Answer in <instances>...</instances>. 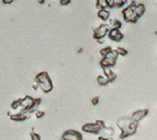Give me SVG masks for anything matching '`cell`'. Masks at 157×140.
I'll list each match as a JSON object with an SVG mask.
<instances>
[{
  "label": "cell",
  "mask_w": 157,
  "mask_h": 140,
  "mask_svg": "<svg viewBox=\"0 0 157 140\" xmlns=\"http://www.w3.org/2000/svg\"><path fill=\"white\" fill-rule=\"evenodd\" d=\"M117 124H118V127L121 129V139H124L128 136L134 135L137 130V127H139V124L134 123L131 120V117H121L118 120Z\"/></svg>",
  "instance_id": "obj_1"
},
{
  "label": "cell",
  "mask_w": 157,
  "mask_h": 140,
  "mask_svg": "<svg viewBox=\"0 0 157 140\" xmlns=\"http://www.w3.org/2000/svg\"><path fill=\"white\" fill-rule=\"evenodd\" d=\"M35 83L37 84L41 90L44 92V93H50L51 91L53 90V82L52 79H51L50 75L46 72V71H42V72L37 73L35 76Z\"/></svg>",
  "instance_id": "obj_2"
},
{
  "label": "cell",
  "mask_w": 157,
  "mask_h": 140,
  "mask_svg": "<svg viewBox=\"0 0 157 140\" xmlns=\"http://www.w3.org/2000/svg\"><path fill=\"white\" fill-rule=\"evenodd\" d=\"M136 5H137L136 1H132L128 7H125V8L122 10V16H123L124 21H126L128 23H136V22L139 21V19H137V17H136V14H135Z\"/></svg>",
  "instance_id": "obj_3"
},
{
  "label": "cell",
  "mask_w": 157,
  "mask_h": 140,
  "mask_svg": "<svg viewBox=\"0 0 157 140\" xmlns=\"http://www.w3.org/2000/svg\"><path fill=\"white\" fill-rule=\"evenodd\" d=\"M105 127V122L102 120H97L94 123H88V124H85L82 126V131L88 132V134H94V135H98L101 132V130Z\"/></svg>",
  "instance_id": "obj_4"
},
{
  "label": "cell",
  "mask_w": 157,
  "mask_h": 140,
  "mask_svg": "<svg viewBox=\"0 0 157 140\" xmlns=\"http://www.w3.org/2000/svg\"><path fill=\"white\" fill-rule=\"evenodd\" d=\"M118 53L117 50H112L111 53L105 56V57H102L101 61H100V66H101L103 69L105 68H112L113 66L115 65V62H117V59H118Z\"/></svg>",
  "instance_id": "obj_5"
},
{
  "label": "cell",
  "mask_w": 157,
  "mask_h": 140,
  "mask_svg": "<svg viewBox=\"0 0 157 140\" xmlns=\"http://www.w3.org/2000/svg\"><path fill=\"white\" fill-rule=\"evenodd\" d=\"M109 31H110L109 30V25L101 24V25H99L98 28H96L94 30V39H96L97 41L98 39H103L105 35H108Z\"/></svg>",
  "instance_id": "obj_6"
},
{
  "label": "cell",
  "mask_w": 157,
  "mask_h": 140,
  "mask_svg": "<svg viewBox=\"0 0 157 140\" xmlns=\"http://www.w3.org/2000/svg\"><path fill=\"white\" fill-rule=\"evenodd\" d=\"M60 140H82V136L79 131H76L74 129H69L66 130L64 132L62 137H60Z\"/></svg>",
  "instance_id": "obj_7"
},
{
  "label": "cell",
  "mask_w": 157,
  "mask_h": 140,
  "mask_svg": "<svg viewBox=\"0 0 157 140\" xmlns=\"http://www.w3.org/2000/svg\"><path fill=\"white\" fill-rule=\"evenodd\" d=\"M34 102H35V99H33L32 96H24L23 99H21V109H20V112H28L29 113L30 109L33 106Z\"/></svg>",
  "instance_id": "obj_8"
},
{
  "label": "cell",
  "mask_w": 157,
  "mask_h": 140,
  "mask_svg": "<svg viewBox=\"0 0 157 140\" xmlns=\"http://www.w3.org/2000/svg\"><path fill=\"white\" fill-rule=\"evenodd\" d=\"M147 114H148V109H139V111H135L133 114L131 115V120H133L134 123H137V124H139V122H141Z\"/></svg>",
  "instance_id": "obj_9"
},
{
  "label": "cell",
  "mask_w": 157,
  "mask_h": 140,
  "mask_svg": "<svg viewBox=\"0 0 157 140\" xmlns=\"http://www.w3.org/2000/svg\"><path fill=\"white\" fill-rule=\"evenodd\" d=\"M10 120H16V122H23V120L30 118V114L28 112H18L16 114H10Z\"/></svg>",
  "instance_id": "obj_10"
},
{
  "label": "cell",
  "mask_w": 157,
  "mask_h": 140,
  "mask_svg": "<svg viewBox=\"0 0 157 140\" xmlns=\"http://www.w3.org/2000/svg\"><path fill=\"white\" fill-rule=\"evenodd\" d=\"M108 36L113 42H120L123 39V34L121 33V31L118 29H111L108 33Z\"/></svg>",
  "instance_id": "obj_11"
},
{
  "label": "cell",
  "mask_w": 157,
  "mask_h": 140,
  "mask_svg": "<svg viewBox=\"0 0 157 140\" xmlns=\"http://www.w3.org/2000/svg\"><path fill=\"white\" fill-rule=\"evenodd\" d=\"M108 8H122L126 3L125 0H107Z\"/></svg>",
  "instance_id": "obj_12"
},
{
  "label": "cell",
  "mask_w": 157,
  "mask_h": 140,
  "mask_svg": "<svg viewBox=\"0 0 157 140\" xmlns=\"http://www.w3.org/2000/svg\"><path fill=\"white\" fill-rule=\"evenodd\" d=\"M103 72H105V76L107 77L108 80L110 81V82H113V81L117 79V75H115V72L111 68H105V69H103Z\"/></svg>",
  "instance_id": "obj_13"
},
{
  "label": "cell",
  "mask_w": 157,
  "mask_h": 140,
  "mask_svg": "<svg viewBox=\"0 0 157 140\" xmlns=\"http://www.w3.org/2000/svg\"><path fill=\"white\" fill-rule=\"evenodd\" d=\"M98 18L101 19L102 21H108L110 18V11L108 9H102L98 11Z\"/></svg>",
  "instance_id": "obj_14"
},
{
  "label": "cell",
  "mask_w": 157,
  "mask_h": 140,
  "mask_svg": "<svg viewBox=\"0 0 157 140\" xmlns=\"http://www.w3.org/2000/svg\"><path fill=\"white\" fill-rule=\"evenodd\" d=\"M144 13H145V6L143 5V3L137 2V5L135 6V14H136V17H137V19L141 18Z\"/></svg>",
  "instance_id": "obj_15"
},
{
  "label": "cell",
  "mask_w": 157,
  "mask_h": 140,
  "mask_svg": "<svg viewBox=\"0 0 157 140\" xmlns=\"http://www.w3.org/2000/svg\"><path fill=\"white\" fill-rule=\"evenodd\" d=\"M97 82H98V84H99V86H103V87H105V86H107V84L110 82V81L108 80V78L105 77V75H103V76L101 75V76H98Z\"/></svg>",
  "instance_id": "obj_16"
},
{
  "label": "cell",
  "mask_w": 157,
  "mask_h": 140,
  "mask_svg": "<svg viewBox=\"0 0 157 140\" xmlns=\"http://www.w3.org/2000/svg\"><path fill=\"white\" fill-rule=\"evenodd\" d=\"M110 25H111V29L120 30L121 26H122V23H121L118 19H112V20H110Z\"/></svg>",
  "instance_id": "obj_17"
},
{
  "label": "cell",
  "mask_w": 157,
  "mask_h": 140,
  "mask_svg": "<svg viewBox=\"0 0 157 140\" xmlns=\"http://www.w3.org/2000/svg\"><path fill=\"white\" fill-rule=\"evenodd\" d=\"M101 132H103V137H107L109 138L110 136L113 135V132H114V130H113L112 127H105L103 129L101 130Z\"/></svg>",
  "instance_id": "obj_18"
},
{
  "label": "cell",
  "mask_w": 157,
  "mask_h": 140,
  "mask_svg": "<svg viewBox=\"0 0 157 140\" xmlns=\"http://www.w3.org/2000/svg\"><path fill=\"white\" fill-rule=\"evenodd\" d=\"M41 102H42V100L41 99H35V102H34L33 106H32V109H30V114H32V113H36L37 112V109H39L40 104H41Z\"/></svg>",
  "instance_id": "obj_19"
},
{
  "label": "cell",
  "mask_w": 157,
  "mask_h": 140,
  "mask_svg": "<svg viewBox=\"0 0 157 140\" xmlns=\"http://www.w3.org/2000/svg\"><path fill=\"white\" fill-rule=\"evenodd\" d=\"M96 6H97V8L99 9V10H102V9H108L107 0H98L97 3H96Z\"/></svg>",
  "instance_id": "obj_20"
},
{
  "label": "cell",
  "mask_w": 157,
  "mask_h": 140,
  "mask_svg": "<svg viewBox=\"0 0 157 140\" xmlns=\"http://www.w3.org/2000/svg\"><path fill=\"white\" fill-rule=\"evenodd\" d=\"M11 107H12L13 109H16V111L19 109V112H20V109H21V99L13 101L12 104H11Z\"/></svg>",
  "instance_id": "obj_21"
},
{
  "label": "cell",
  "mask_w": 157,
  "mask_h": 140,
  "mask_svg": "<svg viewBox=\"0 0 157 140\" xmlns=\"http://www.w3.org/2000/svg\"><path fill=\"white\" fill-rule=\"evenodd\" d=\"M112 48H111L110 46H107V47H103V48H102V50H100V54H101V56L102 57H105V56H107L108 54H109V53H111L112 52Z\"/></svg>",
  "instance_id": "obj_22"
},
{
  "label": "cell",
  "mask_w": 157,
  "mask_h": 140,
  "mask_svg": "<svg viewBox=\"0 0 157 140\" xmlns=\"http://www.w3.org/2000/svg\"><path fill=\"white\" fill-rule=\"evenodd\" d=\"M117 53H118V55L119 56H126V55H128V50H125V48H123V47H118V48H117Z\"/></svg>",
  "instance_id": "obj_23"
},
{
  "label": "cell",
  "mask_w": 157,
  "mask_h": 140,
  "mask_svg": "<svg viewBox=\"0 0 157 140\" xmlns=\"http://www.w3.org/2000/svg\"><path fill=\"white\" fill-rule=\"evenodd\" d=\"M31 139L32 140H41V136L39 135V134H36V132H31Z\"/></svg>",
  "instance_id": "obj_24"
},
{
  "label": "cell",
  "mask_w": 157,
  "mask_h": 140,
  "mask_svg": "<svg viewBox=\"0 0 157 140\" xmlns=\"http://www.w3.org/2000/svg\"><path fill=\"white\" fill-rule=\"evenodd\" d=\"M91 103H92V105H97V104L99 103V96H94V99L91 100Z\"/></svg>",
  "instance_id": "obj_25"
},
{
  "label": "cell",
  "mask_w": 157,
  "mask_h": 140,
  "mask_svg": "<svg viewBox=\"0 0 157 140\" xmlns=\"http://www.w3.org/2000/svg\"><path fill=\"white\" fill-rule=\"evenodd\" d=\"M35 115H36L37 118H41V117L44 116V112H43V111H37L36 113H35Z\"/></svg>",
  "instance_id": "obj_26"
},
{
  "label": "cell",
  "mask_w": 157,
  "mask_h": 140,
  "mask_svg": "<svg viewBox=\"0 0 157 140\" xmlns=\"http://www.w3.org/2000/svg\"><path fill=\"white\" fill-rule=\"evenodd\" d=\"M71 3V0H60V5L62 6H66Z\"/></svg>",
  "instance_id": "obj_27"
},
{
  "label": "cell",
  "mask_w": 157,
  "mask_h": 140,
  "mask_svg": "<svg viewBox=\"0 0 157 140\" xmlns=\"http://www.w3.org/2000/svg\"><path fill=\"white\" fill-rule=\"evenodd\" d=\"M98 140H111L110 138H107V137H103V136H101V137H99V139Z\"/></svg>",
  "instance_id": "obj_28"
},
{
  "label": "cell",
  "mask_w": 157,
  "mask_h": 140,
  "mask_svg": "<svg viewBox=\"0 0 157 140\" xmlns=\"http://www.w3.org/2000/svg\"><path fill=\"white\" fill-rule=\"evenodd\" d=\"M13 1L12 0H9V1H7V0H5V1H3V3H5V5H9V3H12Z\"/></svg>",
  "instance_id": "obj_29"
},
{
  "label": "cell",
  "mask_w": 157,
  "mask_h": 140,
  "mask_svg": "<svg viewBox=\"0 0 157 140\" xmlns=\"http://www.w3.org/2000/svg\"><path fill=\"white\" fill-rule=\"evenodd\" d=\"M102 42H103V39H98V43H100V44H101Z\"/></svg>",
  "instance_id": "obj_30"
}]
</instances>
